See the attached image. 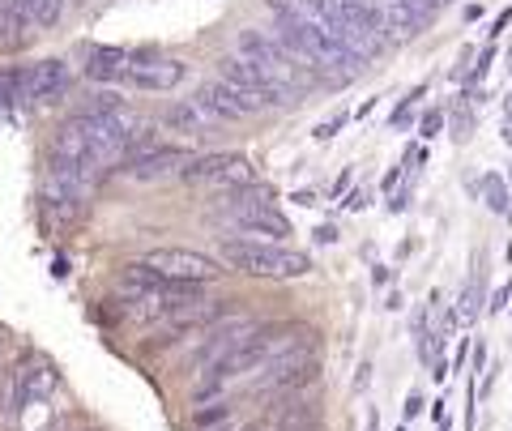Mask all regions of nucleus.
Listing matches in <instances>:
<instances>
[{"label":"nucleus","instance_id":"f257e3e1","mask_svg":"<svg viewBox=\"0 0 512 431\" xmlns=\"http://www.w3.org/2000/svg\"><path fill=\"white\" fill-rule=\"evenodd\" d=\"M239 60H248V65L265 77V82H274L282 94H295L299 86H308L312 82V69H303L299 60L286 52V47L274 39V35H265V30H244L239 35Z\"/></svg>","mask_w":512,"mask_h":431},{"label":"nucleus","instance_id":"f03ea898","mask_svg":"<svg viewBox=\"0 0 512 431\" xmlns=\"http://www.w3.org/2000/svg\"><path fill=\"white\" fill-rule=\"evenodd\" d=\"M222 261L252 278H303L312 269L303 252L282 244H256V239H227L222 244Z\"/></svg>","mask_w":512,"mask_h":431},{"label":"nucleus","instance_id":"7ed1b4c3","mask_svg":"<svg viewBox=\"0 0 512 431\" xmlns=\"http://www.w3.org/2000/svg\"><path fill=\"white\" fill-rule=\"evenodd\" d=\"M274 325H252L244 338H239L227 355H222L214 367H210V380H205V389L197 393V402H205V397H218L227 385H235V380L252 376L256 367H261L269 355H274Z\"/></svg>","mask_w":512,"mask_h":431},{"label":"nucleus","instance_id":"20e7f679","mask_svg":"<svg viewBox=\"0 0 512 431\" xmlns=\"http://www.w3.org/2000/svg\"><path fill=\"white\" fill-rule=\"evenodd\" d=\"M141 265L154 269L158 278H167V282H184V286L214 282V278L222 274L214 257H205V252H192V248H154Z\"/></svg>","mask_w":512,"mask_h":431},{"label":"nucleus","instance_id":"39448f33","mask_svg":"<svg viewBox=\"0 0 512 431\" xmlns=\"http://www.w3.org/2000/svg\"><path fill=\"white\" fill-rule=\"evenodd\" d=\"M192 184H222V188H248L256 184V171L248 158L239 154H205V158H188V167L180 171Z\"/></svg>","mask_w":512,"mask_h":431},{"label":"nucleus","instance_id":"423d86ee","mask_svg":"<svg viewBox=\"0 0 512 431\" xmlns=\"http://www.w3.org/2000/svg\"><path fill=\"white\" fill-rule=\"evenodd\" d=\"M316 372H320L316 355H308V350H286V355H278L274 363L265 367L261 393H291V389H299V385H308Z\"/></svg>","mask_w":512,"mask_h":431},{"label":"nucleus","instance_id":"0eeeda50","mask_svg":"<svg viewBox=\"0 0 512 431\" xmlns=\"http://www.w3.org/2000/svg\"><path fill=\"white\" fill-rule=\"evenodd\" d=\"M205 111H210L214 120H244V116H256V111H265V103H256L252 94L235 90L227 82H205L197 94H192Z\"/></svg>","mask_w":512,"mask_h":431},{"label":"nucleus","instance_id":"6e6552de","mask_svg":"<svg viewBox=\"0 0 512 431\" xmlns=\"http://www.w3.org/2000/svg\"><path fill=\"white\" fill-rule=\"evenodd\" d=\"M218 82H227V86H235V90H244V94H252L256 103H291V94H282L274 82H265L261 73H256L248 60H239V56H222L218 60Z\"/></svg>","mask_w":512,"mask_h":431},{"label":"nucleus","instance_id":"1a4fd4ad","mask_svg":"<svg viewBox=\"0 0 512 431\" xmlns=\"http://www.w3.org/2000/svg\"><path fill=\"white\" fill-rule=\"evenodd\" d=\"M184 167H188V154L184 150H175V146H150V150H137L133 158H128L124 175H128V180L150 184V180H163V175L184 171Z\"/></svg>","mask_w":512,"mask_h":431},{"label":"nucleus","instance_id":"9d476101","mask_svg":"<svg viewBox=\"0 0 512 431\" xmlns=\"http://www.w3.org/2000/svg\"><path fill=\"white\" fill-rule=\"evenodd\" d=\"M64 90H69V65H64V60H39L35 69L22 73V99L52 103Z\"/></svg>","mask_w":512,"mask_h":431},{"label":"nucleus","instance_id":"9b49d317","mask_svg":"<svg viewBox=\"0 0 512 431\" xmlns=\"http://www.w3.org/2000/svg\"><path fill=\"white\" fill-rule=\"evenodd\" d=\"M60 376L52 363H26L18 376H13V406H35V402H47V397L56 393Z\"/></svg>","mask_w":512,"mask_h":431},{"label":"nucleus","instance_id":"f8f14e48","mask_svg":"<svg viewBox=\"0 0 512 431\" xmlns=\"http://www.w3.org/2000/svg\"><path fill=\"white\" fill-rule=\"evenodd\" d=\"M124 82L137 90H171L184 82V65L180 60H128Z\"/></svg>","mask_w":512,"mask_h":431},{"label":"nucleus","instance_id":"ddd939ff","mask_svg":"<svg viewBox=\"0 0 512 431\" xmlns=\"http://www.w3.org/2000/svg\"><path fill=\"white\" fill-rule=\"evenodd\" d=\"M380 18H384V30H393L397 39H414L431 26L436 9H423V5H414V0H389V9H384Z\"/></svg>","mask_w":512,"mask_h":431},{"label":"nucleus","instance_id":"4468645a","mask_svg":"<svg viewBox=\"0 0 512 431\" xmlns=\"http://www.w3.org/2000/svg\"><path fill=\"white\" fill-rule=\"evenodd\" d=\"M214 116L205 111L197 99H180L171 111H167V129H175V133H188V137H201V133H210L214 129Z\"/></svg>","mask_w":512,"mask_h":431},{"label":"nucleus","instance_id":"2eb2a0df","mask_svg":"<svg viewBox=\"0 0 512 431\" xmlns=\"http://www.w3.org/2000/svg\"><path fill=\"white\" fill-rule=\"evenodd\" d=\"M124 69H128V56L120 47H94L86 60V77H94V82H124Z\"/></svg>","mask_w":512,"mask_h":431},{"label":"nucleus","instance_id":"dca6fc26","mask_svg":"<svg viewBox=\"0 0 512 431\" xmlns=\"http://www.w3.org/2000/svg\"><path fill=\"white\" fill-rule=\"evenodd\" d=\"M22 9H26V22H35V26H56L60 13H64V0H22Z\"/></svg>","mask_w":512,"mask_h":431},{"label":"nucleus","instance_id":"f3484780","mask_svg":"<svg viewBox=\"0 0 512 431\" xmlns=\"http://www.w3.org/2000/svg\"><path fill=\"white\" fill-rule=\"evenodd\" d=\"M483 193H487V205L495 214H508V188L500 175H483Z\"/></svg>","mask_w":512,"mask_h":431},{"label":"nucleus","instance_id":"a211bd4d","mask_svg":"<svg viewBox=\"0 0 512 431\" xmlns=\"http://www.w3.org/2000/svg\"><path fill=\"white\" fill-rule=\"evenodd\" d=\"M346 111H338V116H329L325 124H320V129H316V141H329V137H338V129H346Z\"/></svg>","mask_w":512,"mask_h":431},{"label":"nucleus","instance_id":"6ab92c4d","mask_svg":"<svg viewBox=\"0 0 512 431\" xmlns=\"http://www.w3.org/2000/svg\"><path fill=\"white\" fill-rule=\"evenodd\" d=\"M470 124H474V120H470V111H466V107H457V116H453V129H457V133H453V137H457V141H466V137H470Z\"/></svg>","mask_w":512,"mask_h":431},{"label":"nucleus","instance_id":"aec40b11","mask_svg":"<svg viewBox=\"0 0 512 431\" xmlns=\"http://www.w3.org/2000/svg\"><path fill=\"white\" fill-rule=\"evenodd\" d=\"M440 124H444L440 111H427V116H423V137H436V133H440Z\"/></svg>","mask_w":512,"mask_h":431},{"label":"nucleus","instance_id":"412c9836","mask_svg":"<svg viewBox=\"0 0 512 431\" xmlns=\"http://www.w3.org/2000/svg\"><path fill=\"white\" fill-rule=\"evenodd\" d=\"M414 414H423V397H419V393L406 397V419H414Z\"/></svg>","mask_w":512,"mask_h":431},{"label":"nucleus","instance_id":"4be33fe9","mask_svg":"<svg viewBox=\"0 0 512 431\" xmlns=\"http://www.w3.org/2000/svg\"><path fill=\"white\" fill-rule=\"evenodd\" d=\"M508 22H512V9H504V13H500V18H495V26H491V39H495V35H500V30H504Z\"/></svg>","mask_w":512,"mask_h":431},{"label":"nucleus","instance_id":"5701e85b","mask_svg":"<svg viewBox=\"0 0 512 431\" xmlns=\"http://www.w3.org/2000/svg\"><path fill=\"white\" fill-rule=\"evenodd\" d=\"M5 30H9V0H0V39H5Z\"/></svg>","mask_w":512,"mask_h":431},{"label":"nucleus","instance_id":"b1692460","mask_svg":"<svg viewBox=\"0 0 512 431\" xmlns=\"http://www.w3.org/2000/svg\"><path fill=\"white\" fill-rule=\"evenodd\" d=\"M265 5H269V9H274V13H278V18H282V13H286V9H291V0H265Z\"/></svg>","mask_w":512,"mask_h":431},{"label":"nucleus","instance_id":"393cba45","mask_svg":"<svg viewBox=\"0 0 512 431\" xmlns=\"http://www.w3.org/2000/svg\"><path fill=\"white\" fill-rule=\"evenodd\" d=\"M338 5H363V0H338Z\"/></svg>","mask_w":512,"mask_h":431},{"label":"nucleus","instance_id":"a878e982","mask_svg":"<svg viewBox=\"0 0 512 431\" xmlns=\"http://www.w3.org/2000/svg\"><path fill=\"white\" fill-rule=\"evenodd\" d=\"M0 389H5V372H0Z\"/></svg>","mask_w":512,"mask_h":431},{"label":"nucleus","instance_id":"bb28decb","mask_svg":"<svg viewBox=\"0 0 512 431\" xmlns=\"http://www.w3.org/2000/svg\"><path fill=\"white\" fill-rule=\"evenodd\" d=\"M0 350H5V333H0Z\"/></svg>","mask_w":512,"mask_h":431},{"label":"nucleus","instance_id":"cd10ccee","mask_svg":"<svg viewBox=\"0 0 512 431\" xmlns=\"http://www.w3.org/2000/svg\"><path fill=\"white\" fill-rule=\"evenodd\" d=\"M508 73H512V52H508Z\"/></svg>","mask_w":512,"mask_h":431}]
</instances>
